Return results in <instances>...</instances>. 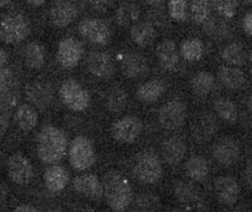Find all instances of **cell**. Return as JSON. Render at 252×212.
Here are the masks:
<instances>
[{
  "instance_id": "1",
  "label": "cell",
  "mask_w": 252,
  "mask_h": 212,
  "mask_svg": "<svg viewBox=\"0 0 252 212\" xmlns=\"http://www.w3.org/2000/svg\"><path fill=\"white\" fill-rule=\"evenodd\" d=\"M67 150V137L61 128L46 125L37 136V153L39 159L49 165L62 162Z\"/></svg>"
},
{
  "instance_id": "2",
  "label": "cell",
  "mask_w": 252,
  "mask_h": 212,
  "mask_svg": "<svg viewBox=\"0 0 252 212\" xmlns=\"http://www.w3.org/2000/svg\"><path fill=\"white\" fill-rule=\"evenodd\" d=\"M103 191L107 205L116 212H123L133 202V190L124 175L118 171L105 173Z\"/></svg>"
},
{
  "instance_id": "3",
  "label": "cell",
  "mask_w": 252,
  "mask_h": 212,
  "mask_svg": "<svg viewBox=\"0 0 252 212\" xmlns=\"http://www.w3.org/2000/svg\"><path fill=\"white\" fill-rule=\"evenodd\" d=\"M133 176L143 184H156L163 177V165L155 151L145 150L138 154L133 164Z\"/></svg>"
},
{
  "instance_id": "4",
  "label": "cell",
  "mask_w": 252,
  "mask_h": 212,
  "mask_svg": "<svg viewBox=\"0 0 252 212\" xmlns=\"http://www.w3.org/2000/svg\"><path fill=\"white\" fill-rule=\"evenodd\" d=\"M31 31L29 19L20 12H10L0 20V39L6 44L25 40Z\"/></svg>"
},
{
  "instance_id": "5",
  "label": "cell",
  "mask_w": 252,
  "mask_h": 212,
  "mask_svg": "<svg viewBox=\"0 0 252 212\" xmlns=\"http://www.w3.org/2000/svg\"><path fill=\"white\" fill-rule=\"evenodd\" d=\"M68 159L71 166L77 171H85L94 165V146L88 137L78 136L68 146Z\"/></svg>"
},
{
  "instance_id": "6",
  "label": "cell",
  "mask_w": 252,
  "mask_h": 212,
  "mask_svg": "<svg viewBox=\"0 0 252 212\" xmlns=\"http://www.w3.org/2000/svg\"><path fill=\"white\" fill-rule=\"evenodd\" d=\"M59 95L64 105L76 112L85 111L91 101L88 90L83 88L76 79H66L63 82Z\"/></svg>"
},
{
  "instance_id": "7",
  "label": "cell",
  "mask_w": 252,
  "mask_h": 212,
  "mask_svg": "<svg viewBox=\"0 0 252 212\" xmlns=\"http://www.w3.org/2000/svg\"><path fill=\"white\" fill-rule=\"evenodd\" d=\"M188 118V106L183 100L173 99L159 109L158 121L165 130H177Z\"/></svg>"
},
{
  "instance_id": "8",
  "label": "cell",
  "mask_w": 252,
  "mask_h": 212,
  "mask_svg": "<svg viewBox=\"0 0 252 212\" xmlns=\"http://www.w3.org/2000/svg\"><path fill=\"white\" fill-rule=\"evenodd\" d=\"M78 31L84 39L95 45L109 44L112 37V30L109 24L98 18L82 20L78 25Z\"/></svg>"
},
{
  "instance_id": "9",
  "label": "cell",
  "mask_w": 252,
  "mask_h": 212,
  "mask_svg": "<svg viewBox=\"0 0 252 212\" xmlns=\"http://www.w3.org/2000/svg\"><path fill=\"white\" fill-rule=\"evenodd\" d=\"M143 128V121L139 118L136 116H125L113 123L111 133L117 142L131 144L139 138Z\"/></svg>"
},
{
  "instance_id": "10",
  "label": "cell",
  "mask_w": 252,
  "mask_h": 212,
  "mask_svg": "<svg viewBox=\"0 0 252 212\" xmlns=\"http://www.w3.org/2000/svg\"><path fill=\"white\" fill-rule=\"evenodd\" d=\"M212 157L221 166H231L241 158V145L232 137H223L212 146Z\"/></svg>"
},
{
  "instance_id": "11",
  "label": "cell",
  "mask_w": 252,
  "mask_h": 212,
  "mask_svg": "<svg viewBox=\"0 0 252 212\" xmlns=\"http://www.w3.org/2000/svg\"><path fill=\"white\" fill-rule=\"evenodd\" d=\"M7 175L8 178L17 185L29 184L32 181L33 175V166L29 158L24 156L23 153H13L7 159Z\"/></svg>"
},
{
  "instance_id": "12",
  "label": "cell",
  "mask_w": 252,
  "mask_h": 212,
  "mask_svg": "<svg viewBox=\"0 0 252 212\" xmlns=\"http://www.w3.org/2000/svg\"><path fill=\"white\" fill-rule=\"evenodd\" d=\"M25 93L33 107L45 110L52 104L55 98V89L47 80H34L26 86Z\"/></svg>"
},
{
  "instance_id": "13",
  "label": "cell",
  "mask_w": 252,
  "mask_h": 212,
  "mask_svg": "<svg viewBox=\"0 0 252 212\" xmlns=\"http://www.w3.org/2000/svg\"><path fill=\"white\" fill-rule=\"evenodd\" d=\"M218 131V121L216 115L209 111H202L194 117L191 125V133L198 143H206Z\"/></svg>"
},
{
  "instance_id": "14",
  "label": "cell",
  "mask_w": 252,
  "mask_h": 212,
  "mask_svg": "<svg viewBox=\"0 0 252 212\" xmlns=\"http://www.w3.org/2000/svg\"><path fill=\"white\" fill-rule=\"evenodd\" d=\"M84 55V46L76 38H65L58 45L57 61L64 68L76 67L82 61Z\"/></svg>"
},
{
  "instance_id": "15",
  "label": "cell",
  "mask_w": 252,
  "mask_h": 212,
  "mask_svg": "<svg viewBox=\"0 0 252 212\" xmlns=\"http://www.w3.org/2000/svg\"><path fill=\"white\" fill-rule=\"evenodd\" d=\"M214 191L221 204L233 207L238 202L241 187L237 179L232 176H218L214 181Z\"/></svg>"
},
{
  "instance_id": "16",
  "label": "cell",
  "mask_w": 252,
  "mask_h": 212,
  "mask_svg": "<svg viewBox=\"0 0 252 212\" xmlns=\"http://www.w3.org/2000/svg\"><path fill=\"white\" fill-rule=\"evenodd\" d=\"M173 190H175L176 198L185 207L200 209L205 204L203 192L193 182L179 179L175 182Z\"/></svg>"
},
{
  "instance_id": "17",
  "label": "cell",
  "mask_w": 252,
  "mask_h": 212,
  "mask_svg": "<svg viewBox=\"0 0 252 212\" xmlns=\"http://www.w3.org/2000/svg\"><path fill=\"white\" fill-rule=\"evenodd\" d=\"M121 67L124 76L130 79L142 78L149 72L148 59L137 51H128L123 55Z\"/></svg>"
},
{
  "instance_id": "18",
  "label": "cell",
  "mask_w": 252,
  "mask_h": 212,
  "mask_svg": "<svg viewBox=\"0 0 252 212\" xmlns=\"http://www.w3.org/2000/svg\"><path fill=\"white\" fill-rule=\"evenodd\" d=\"M86 65L89 71L98 78H111L115 73L113 59L107 52L103 51H92L86 58Z\"/></svg>"
},
{
  "instance_id": "19",
  "label": "cell",
  "mask_w": 252,
  "mask_h": 212,
  "mask_svg": "<svg viewBox=\"0 0 252 212\" xmlns=\"http://www.w3.org/2000/svg\"><path fill=\"white\" fill-rule=\"evenodd\" d=\"M79 14L78 6L71 1H55L51 6L50 19L57 28H66L76 20Z\"/></svg>"
},
{
  "instance_id": "20",
  "label": "cell",
  "mask_w": 252,
  "mask_h": 212,
  "mask_svg": "<svg viewBox=\"0 0 252 212\" xmlns=\"http://www.w3.org/2000/svg\"><path fill=\"white\" fill-rule=\"evenodd\" d=\"M187 144L181 137L171 136L161 143V156L171 166L179 165L187 154Z\"/></svg>"
},
{
  "instance_id": "21",
  "label": "cell",
  "mask_w": 252,
  "mask_h": 212,
  "mask_svg": "<svg viewBox=\"0 0 252 212\" xmlns=\"http://www.w3.org/2000/svg\"><path fill=\"white\" fill-rule=\"evenodd\" d=\"M73 187L80 195L90 199H100L104 196L103 183L94 173H85L73 179Z\"/></svg>"
},
{
  "instance_id": "22",
  "label": "cell",
  "mask_w": 252,
  "mask_h": 212,
  "mask_svg": "<svg viewBox=\"0 0 252 212\" xmlns=\"http://www.w3.org/2000/svg\"><path fill=\"white\" fill-rule=\"evenodd\" d=\"M217 78L224 88L231 91H239L247 85V77L241 68L223 65L218 67Z\"/></svg>"
},
{
  "instance_id": "23",
  "label": "cell",
  "mask_w": 252,
  "mask_h": 212,
  "mask_svg": "<svg viewBox=\"0 0 252 212\" xmlns=\"http://www.w3.org/2000/svg\"><path fill=\"white\" fill-rule=\"evenodd\" d=\"M70 182V173L64 166L50 165L44 172V183L46 189L51 192H61L67 186Z\"/></svg>"
},
{
  "instance_id": "24",
  "label": "cell",
  "mask_w": 252,
  "mask_h": 212,
  "mask_svg": "<svg viewBox=\"0 0 252 212\" xmlns=\"http://www.w3.org/2000/svg\"><path fill=\"white\" fill-rule=\"evenodd\" d=\"M160 66L166 71H172L179 64V49L173 40L165 39L157 45L156 49Z\"/></svg>"
},
{
  "instance_id": "25",
  "label": "cell",
  "mask_w": 252,
  "mask_h": 212,
  "mask_svg": "<svg viewBox=\"0 0 252 212\" xmlns=\"http://www.w3.org/2000/svg\"><path fill=\"white\" fill-rule=\"evenodd\" d=\"M18 100H19V92L0 95V142L7 131L10 121L17 109Z\"/></svg>"
},
{
  "instance_id": "26",
  "label": "cell",
  "mask_w": 252,
  "mask_h": 212,
  "mask_svg": "<svg viewBox=\"0 0 252 212\" xmlns=\"http://www.w3.org/2000/svg\"><path fill=\"white\" fill-rule=\"evenodd\" d=\"M166 91V84L161 79H152L144 83L137 90V98L146 104L159 100Z\"/></svg>"
},
{
  "instance_id": "27",
  "label": "cell",
  "mask_w": 252,
  "mask_h": 212,
  "mask_svg": "<svg viewBox=\"0 0 252 212\" xmlns=\"http://www.w3.org/2000/svg\"><path fill=\"white\" fill-rule=\"evenodd\" d=\"M14 123L20 130L29 132L37 126L38 124V112L32 105L29 104H23V105L17 106L16 111L13 113Z\"/></svg>"
},
{
  "instance_id": "28",
  "label": "cell",
  "mask_w": 252,
  "mask_h": 212,
  "mask_svg": "<svg viewBox=\"0 0 252 212\" xmlns=\"http://www.w3.org/2000/svg\"><path fill=\"white\" fill-rule=\"evenodd\" d=\"M203 32L211 39L225 40L231 35V28L221 17H210L203 24Z\"/></svg>"
},
{
  "instance_id": "29",
  "label": "cell",
  "mask_w": 252,
  "mask_h": 212,
  "mask_svg": "<svg viewBox=\"0 0 252 212\" xmlns=\"http://www.w3.org/2000/svg\"><path fill=\"white\" fill-rule=\"evenodd\" d=\"M130 37L138 46H150L156 38V29L149 22H138L131 26Z\"/></svg>"
},
{
  "instance_id": "30",
  "label": "cell",
  "mask_w": 252,
  "mask_h": 212,
  "mask_svg": "<svg viewBox=\"0 0 252 212\" xmlns=\"http://www.w3.org/2000/svg\"><path fill=\"white\" fill-rule=\"evenodd\" d=\"M220 56L221 59L226 64H229V66L239 67L244 66L247 64V51H245L244 46L241 43H238V41L227 44L223 51H221Z\"/></svg>"
},
{
  "instance_id": "31",
  "label": "cell",
  "mask_w": 252,
  "mask_h": 212,
  "mask_svg": "<svg viewBox=\"0 0 252 212\" xmlns=\"http://www.w3.org/2000/svg\"><path fill=\"white\" fill-rule=\"evenodd\" d=\"M214 111L216 117H218L225 123L235 124L238 121V107L229 98H217L214 103Z\"/></svg>"
},
{
  "instance_id": "32",
  "label": "cell",
  "mask_w": 252,
  "mask_h": 212,
  "mask_svg": "<svg viewBox=\"0 0 252 212\" xmlns=\"http://www.w3.org/2000/svg\"><path fill=\"white\" fill-rule=\"evenodd\" d=\"M23 59L25 65L32 70H39L45 62V50L37 41L26 44L23 49Z\"/></svg>"
},
{
  "instance_id": "33",
  "label": "cell",
  "mask_w": 252,
  "mask_h": 212,
  "mask_svg": "<svg viewBox=\"0 0 252 212\" xmlns=\"http://www.w3.org/2000/svg\"><path fill=\"white\" fill-rule=\"evenodd\" d=\"M185 171L193 182H204L208 178L210 168L206 158L194 154L188 159L185 164Z\"/></svg>"
},
{
  "instance_id": "34",
  "label": "cell",
  "mask_w": 252,
  "mask_h": 212,
  "mask_svg": "<svg viewBox=\"0 0 252 212\" xmlns=\"http://www.w3.org/2000/svg\"><path fill=\"white\" fill-rule=\"evenodd\" d=\"M216 79L214 74L208 71H199L191 79V90L198 97H206L214 91Z\"/></svg>"
},
{
  "instance_id": "35",
  "label": "cell",
  "mask_w": 252,
  "mask_h": 212,
  "mask_svg": "<svg viewBox=\"0 0 252 212\" xmlns=\"http://www.w3.org/2000/svg\"><path fill=\"white\" fill-rule=\"evenodd\" d=\"M205 52L203 41L198 38H189L182 41L179 46V55L187 61H197L202 59Z\"/></svg>"
},
{
  "instance_id": "36",
  "label": "cell",
  "mask_w": 252,
  "mask_h": 212,
  "mask_svg": "<svg viewBox=\"0 0 252 212\" xmlns=\"http://www.w3.org/2000/svg\"><path fill=\"white\" fill-rule=\"evenodd\" d=\"M127 99L125 89L119 85H113L106 93V106L111 112H122L127 105Z\"/></svg>"
},
{
  "instance_id": "37",
  "label": "cell",
  "mask_w": 252,
  "mask_h": 212,
  "mask_svg": "<svg viewBox=\"0 0 252 212\" xmlns=\"http://www.w3.org/2000/svg\"><path fill=\"white\" fill-rule=\"evenodd\" d=\"M140 17V8L136 4L131 2H123L117 8L116 12V22L119 26H128L134 25L138 23Z\"/></svg>"
},
{
  "instance_id": "38",
  "label": "cell",
  "mask_w": 252,
  "mask_h": 212,
  "mask_svg": "<svg viewBox=\"0 0 252 212\" xmlns=\"http://www.w3.org/2000/svg\"><path fill=\"white\" fill-rule=\"evenodd\" d=\"M132 212H156L160 207V199L155 193H140L132 202Z\"/></svg>"
},
{
  "instance_id": "39",
  "label": "cell",
  "mask_w": 252,
  "mask_h": 212,
  "mask_svg": "<svg viewBox=\"0 0 252 212\" xmlns=\"http://www.w3.org/2000/svg\"><path fill=\"white\" fill-rule=\"evenodd\" d=\"M18 78L14 71L10 67L0 68V95L18 91Z\"/></svg>"
},
{
  "instance_id": "40",
  "label": "cell",
  "mask_w": 252,
  "mask_h": 212,
  "mask_svg": "<svg viewBox=\"0 0 252 212\" xmlns=\"http://www.w3.org/2000/svg\"><path fill=\"white\" fill-rule=\"evenodd\" d=\"M211 2L206 1V0H194L190 4L191 16L194 22L199 24H204L211 17Z\"/></svg>"
},
{
  "instance_id": "41",
  "label": "cell",
  "mask_w": 252,
  "mask_h": 212,
  "mask_svg": "<svg viewBox=\"0 0 252 212\" xmlns=\"http://www.w3.org/2000/svg\"><path fill=\"white\" fill-rule=\"evenodd\" d=\"M211 6L217 12L218 16L224 19H230L236 16L238 2L232 1V0H216V1H211Z\"/></svg>"
},
{
  "instance_id": "42",
  "label": "cell",
  "mask_w": 252,
  "mask_h": 212,
  "mask_svg": "<svg viewBox=\"0 0 252 212\" xmlns=\"http://www.w3.org/2000/svg\"><path fill=\"white\" fill-rule=\"evenodd\" d=\"M167 10L172 19L176 22H185L188 18V2L184 0H171L167 4Z\"/></svg>"
},
{
  "instance_id": "43",
  "label": "cell",
  "mask_w": 252,
  "mask_h": 212,
  "mask_svg": "<svg viewBox=\"0 0 252 212\" xmlns=\"http://www.w3.org/2000/svg\"><path fill=\"white\" fill-rule=\"evenodd\" d=\"M243 30L248 35L252 37V12H248L243 18Z\"/></svg>"
},
{
  "instance_id": "44",
  "label": "cell",
  "mask_w": 252,
  "mask_h": 212,
  "mask_svg": "<svg viewBox=\"0 0 252 212\" xmlns=\"http://www.w3.org/2000/svg\"><path fill=\"white\" fill-rule=\"evenodd\" d=\"M7 198H8L7 187H6V185L0 183V207L5 204L6 201H7Z\"/></svg>"
},
{
  "instance_id": "45",
  "label": "cell",
  "mask_w": 252,
  "mask_h": 212,
  "mask_svg": "<svg viewBox=\"0 0 252 212\" xmlns=\"http://www.w3.org/2000/svg\"><path fill=\"white\" fill-rule=\"evenodd\" d=\"M244 181L248 184V186H250L252 189V164L249 165L244 171Z\"/></svg>"
},
{
  "instance_id": "46",
  "label": "cell",
  "mask_w": 252,
  "mask_h": 212,
  "mask_svg": "<svg viewBox=\"0 0 252 212\" xmlns=\"http://www.w3.org/2000/svg\"><path fill=\"white\" fill-rule=\"evenodd\" d=\"M14 212H38V210L31 204H23L16 208Z\"/></svg>"
},
{
  "instance_id": "47",
  "label": "cell",
  "mask_w": 252,
  "mask_h": 212,
  "mask_svg": "<svg viewBox=\"0 0 252 212\" xmlns=\"http://www.w3.org/2000/svg\"><path fill=\"white\" fill-rule=\"evenodd\" d=\"M91 5L95 11L103 12L107 8V6H109V2H107V1H92Z\"/></svg>"
},
{
  "instance_id": "48",
  "label": "cell",
  "mask_w": 252,
  "mask_h": 212,
  "mask_svg": "<svg viewBox=\"0 0 252 212\" xmlns=\"http://www.w3.org/2000/svg\"><path fill=\"white\" fill-rule=\"evenodd\" d=\"M6 61H7V55H6L4 50L0 49V68H2V66L6 64Z\"/></svg>"
},
{
  "instance_id": "49",
  "label": "cell",
  "mask_w": 252,
  "mask_h": 212,
  "mask_svg": "<svg viewBox=\"0 0 252 212\" xmlns=\"http://www.w3.org/2000/svg\"><path fill=\"white\" fill-rule=\"evenodd\" d=\"M28 4L33 6V7H40V6L45 4V1L44 0H29Z\"/></svg>"
},
{
  "instance_id": "50",
  "label": "cell",
  "mask_w": 252,
  "mask_h": 212,
  "mask_svg": "<svg viewBox=\"0 0 252 212\" xmlns=\"http://www.w3.org/2000/svg\"><path fill=\"white\" fill-rule=\"evenodd\" d=\"M232 212H251V211L250 209L245 207V205H239V207H237Z\"/></svg>"
},
{
  "instance_id": "51",
  "label": "cell",
  "mask_w": 252,
  "mask_h": 212,
  "mask_svg": "<svg viewBox=\"0 0 252 212\" xmlns=\"http://www.w3.org/2000/svg\"><path fill=\"white\" fill-rule=\"evenodd\" d=\"M247 106H248V110L252 113V93L249 95L248 100H247Z\"/></svg>"
},
{
  "instance_id": "52",
  "label": "cell",
  "mask_w": 252,
  "mask_h": 212,
  "mask_svg": "<svg viewBox=\"0 0 252 212\" xmlns=\"http://www.w3.org/2000/svg\"><path fill=\"white\" fill-rule=\"evenodd\" d=\"M10 4H11V1H8V0H0V8H4Z\"/></svg>"
},
{
  "instance_id": "53",
  "label": "cell",
  "mask_w": 252,
  "mask_h": 212,
  "mask_svg": "<svg viewBox=\"0 0 252 212\" xmlns=\"http://www.w3.org/2000/svg\"><path fill=\"white\" fill-rule=\"evenodd\" d=\"M167 212H187L185 210H183V209H179V208H175V209H171Z\"/></svg>"
},
{
  "instance_id": "54",
  "label": "cell",
  "mask_w": 252,
  "mask_h": 212,
  "mask_svg": "<svg viewBox=\"0 0 252 212\" xmlns=\"http://www.w3.org/2000/svg\"><path fill=\"white\" fill-rule=\"evenodd\" d=\"M250 61H251V64H252V50H251V52H250Z\"/></svg>"
},
{
  "instance_id": "55",
  "label": "cell",
  "mask_w": 252,
  "mask_h": 212,
  "mask_svg": "<svg viewBox=\"0 0 252 212\" xmlns=\"http://www.w3.org/2000/svg\"><path fill=\"white\" fill-rule=\"evenodd\" d=\"M50 212H62V211H59V210H51Z\"/></svg>"
},
{
  "instance_id": "56",
  "label": "cell",
  "mask_w": 252,
  "mask_h": 212,
  "mask_svg": "<svg viewBox=\"0 0 252 212\" xmlns=\"http://www.w3.org/2000/svg\"><path fill=\"white\" fill-rule=\"evenodd\" d=\"M251 149H252V138H251Z\"/></svg>"
}]
</instances>
